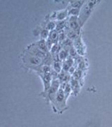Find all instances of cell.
I'll list each match as a JSON object with an SVG mask.
<instances>
[{
	"mask_svg": "<svg viewBox=\"0 0 112 127\" xmlns=\"http://www.w3.org/2000/svg\"><path fill=\"white\" fill-rule=\"evenodd\" d=\"M66 95L65 93L61 89H60L57 92V94L56 95V97L52 102H53V107L55 112L59 111L60 113H61V111L66 109Z\"/></svg>",
	"mask_w": 112,
	"mask_h": 127,
	"instance_id": "6da1fadb",
	"label": "cell"
},
{
	"mask_svg": "<svg viewBox=\"0 0 112 127\" xmlns=\"http://www.w3.org/2000/svg\"><path fill=\"white\" fill-rule=\"evenodd\" d=\"M58 82L57 81H54L52 86H50L49 90L45 92L46 93L44 96V97H46L47 99H48L50 101H53L56 97V94H57V90H58Z\"/></svg>",
	"mask_w": 112,
	"mask_h": 127,
	"instance_id": "7a4b0ae2",
	"label": "cell"
},
{
	"mask_svg": "<svg viewBox=\"0 0 112 127\" xmlns=\"http://www.w3.org/2000/svg\"><path fill=\"white\" fill-rule=\"evenodd\" d=\"M27 59L29 64L32 66H37V65L40 64L41 62H42L40 58L37 56H28Z\"/></svg>",
	"mask_w": 112,
	"mask_h": 127,
	"instance_id": "3957f363",
	"label": "cell"
},
{
	"mask_svg": "<svg viewBox=\"0 0 112 127\" xmlns=\"http://www.w3.org/2000/svg\"><path fill=\"white\" fill-rule=\"evenodd\" d=\"M70 26L73 30H77L78 28V18L76 16H72L69 21Z\"/></svg>",
	"mask_w": 112,
	"mask_h": 127,
	"instance_id": "277c9868",
	"label": "cell"
},
{
	"mask_svg": "<svg viewBox=\"0 0 112 127\" xmlns=\"http://www.w3.org/2000/svg\"><path fill=\"white\" fill-rule=\"evenodd\" d=\"M38 47L43 52H46L47 51V46L46 45V42L44 40H42L38 42Z\"/></svg>",
	"mask_w": 112,
	"mask_h": 127,
	"instance_id": "5b68a950",
	"label": "cell"
},
{
	"mask_svg": "<svg viewBox=\"0 0 112 127\" xmlns=\"http://www.w3.org/2000/svg\"><path fill=\"white\" fill-rule=\"evenodd\" d=\"M57 38H58V34L56 31H52L50 33V39L52 41H55L56 40H57Z\"/></svg>",
	"mask_w": 112,
	"mask_h": 127,
	"instance_id": "8992f818",
	"label": "cell"
},
{
	"mask_svg": "<svg viewBox=\"0 0 112 127\" xmlns=\"http://www.w3.org/2000/svg\"><path fill=\"white\" fill-rule=\"evenodd\" d=\"M82 4H83L82 1H73V3H72V6L74 7L75 9H79Z\"/></svg>",
	"mask_w": 112,
	"mask_h": 127,
	"instance_id": "52a82bcc",
	"label": "cell"
},
{
	"mask_svg": "<svg viewBox=\"0 0 112 127\" xmlns=\"http://www.w3.org/2000/svg\"><path fill=\"white\" fill-rule=\"evenodd\" d=\"M68 55V52L67 51H66V50H61V52H60V54H59V57H60V59H64L66 58V57H67Z\"/></svg>",
	"mask_w": 112,
	"mask_h": 127,
	"instance_id": "ba28073f",
	"label": "cell"
},
{
	"mask_svg": "<svg viewBox=\"0 0 112 127\" xmlns=\"http://www.w3.org/2000/svg\"><path fill=\"white\" fill-rule=\"evenodd\" d=\"M79 13V9H71V10H69L68 11V14H71L73 16H76Z\"/></svg>",
	"mask_w": 112,
	"mask_h": 127,
	"instance_id": "9c48e42d",
	"label": "cell"
},
{
	"mask_svg": "<svg viewBox=\"0 0 112 127\" xmlns=\"http://www.w3.org/2000/svg\"><path fill=\"white\" fill-rule=\"evenodd\" d=\"M65 26V21H59L57 25H56V30L57 31H59V30H61Z\"/></svg>",
	"mask_w": 112,
	"mask_h": 127,
	"instance_id": "30bf717a",
	"label": "cell"
},
{
	"mask_svg": "<svg viewBox=\"0 0 112 127\" xmlns=\"http://www.w3.org/2000/svg\"><path fill=\"white\" fill-rule=\"evenodd\" d=\"M66 14H67V12L66 11H64V12H61V13H59V14H58V16H57V18H58V20H63V18H66Z\"/></svg>",
	"mask_w": 112,
	"mask_h": 127,
	"instance_id": "8fae6325",
	"label": "cell"
},
{
	"mask_svg": "<svg viewBox=\"0 0 112 127\" xmlns=\"http://www.w3.org/2000/svg\"><path fill=\"white\" fill-rule=\"evenodd\" d=\"M54 69L57 71V72H59L61 71V65L58 62H54Z\"/></svg>",
	"mask_w": 112,
	"mask_h": 127,
	"instance_id": "7c38bea8",
	"label": "cell"
},
{
	"mask_svg": "<svg viewBox=\"0 0 112 127\" xmlns=\"http://www.w3.org/2000/svg\"><path fill=\"white\" fill-rule=\"evenodd\" d=\"M48 35H49V32H48L47 30H44V31H42V32H41V37L42 38H45V39L47 37Z\"/></svg>",
	"mask_w": 112,
	"mask_h": 127,
	"instance_id": "4fadbf2b",
	"label": "cell"
},
{
	"mask_svg": "<svg viewBox=\"0 0 112 127\" xmlns=\"http://www.w3.org/2000/svg\"><path fill=\"white\" fill-rule=\"evenodd\" d=\"M54 28H55V23L54 22H50L48 23V25H47L48 30H53Z\"/></svg>",
	"mask_w": 112,
	"mask_h": 127,
	"instance_id": "5bb4252c",
	"label": "cell"
},
{
	"mask_svg": "<svg viewBox=\"0 0 112 127\" xmlns=\"http://www.w3.org/2000/svg\"><path fill=\"white\" fill-rule=\"evenodd\" d=\"M59 46L57 45H54L53 46V47H52V52H53V53H56V52H57V51L59 50Z\"/></svg>",
	"mask_w": 112,
	"mask_h": 127,
	"instance_id": "9a60e30c",
	"label": "cell"
},
{
	"mask_svg": "<svg viewBox=\"0 0 112 127\" xmlns=\"http://www.w3.org/2000/svg\"><path fill=\"white\" fill-rule=\"evenodd\" d=\"M42 70L43 71V72L45 73H48L49 71H50V68L48 66H44L42 68Z\"/></svg>",
	"mask_w": 112,
	"mask_h": 127,
	"instance_id": "2e32d148",
	"label": "cell"
},
{
	"mask_svg": "<svg viewBox=\"0 0 112 127\" xmlns=\"http://www.w3.org/2000/svg\"><path fill=\"white\" fill-rule=\"evenodd\" d=\"M68 37H71V38H73V37H75L76 36V34L74 32V31H71L69 32V33H68Z\"/></svg>",
	"mask_w": 112,
	"mask_h": 127,
	"instance_id": "e0dca14e",
	"label": "cell"
},
{
	"mask_svg": "<svg viewBox=\"0 0 112 127\" xmlns=\"http://www.w3.org/2000/svg\"><path fill=\"white\" fill-rule=\"evenodd\" d=\"M70 53H71V55L72 56H76V51H75L74 49H73V48L71 49V52H70Z\"/></svg>",
	"mask_w": 112,
	"mask_h": 127,
	"instance_id": "ac0fdd59",
	"label": "cell"
},
{
	"mask_svg": "<svg viewBox=\"0 0 112 127\" xmlns=\"http://www.w3.org/2000/svg\"><path fill=\"white\" fill-rule=\"evenodd\" d=\"M64 36H65V35H64V33L63 32V33H62V34L60 35V40H63V39L65 38V37H64Z\"/></svg>",
	"mask_w": 112,
	"mask_h": 127,
	"instance_id": "d6986e66",
	"label": "cell"
}]
</instances>
